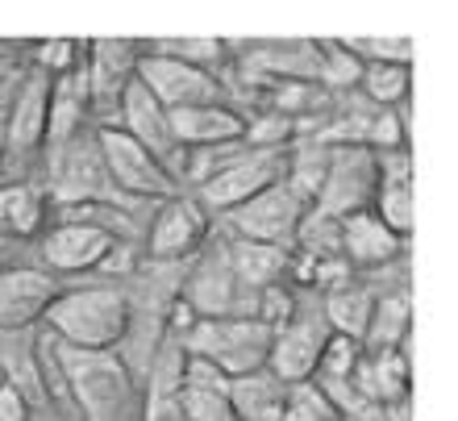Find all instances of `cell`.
Listing matches in <instances>:
<instances>
[{
  "mask_svg": "<svg viewBox=\"0 0 458 421\" xmlns=\"http://www.w3.org/2000/svg\"><path fill=\"white\" fill-rule=\"evenodd\" d=\"M288 150L292 146H242L233 159H225L221 168H208L196 180V205L208 217L246 205L250 196L288 176Z\"/></svg>",
  "mask_w": 458,
  "mask_h": 421,
  "instance_id": "5",
  "label": "cell"
},
{
  "mask_svg": "<svg viewBox=\"0 0 458 421\" xmlns=\"http://www.w3.org/2000/svg\"><path fill=\"white\" fill-rule=\"evenodd\" d=\"M47 105H50V72L42 67H30L21 75V84L13 92L9 117L0 121L4 125V159L0 168H30L38 155H42V142H47Z\"/></svg>",
  "mask_w": 458,
  "mask_h": 421,
  "instance_id": "12",
  "label": "cell"
},
{
  "mask_svg": "<svg viewBox=\"0 0 458 421\" xmlns=\"http://www.w3.org/2000/svg\"><path fill=\"white\" fill-rule=\"evenodd\" d=\"M304 213H309V205L279 180V184H271V188H263L259 196H250L246 205L229 209L225 221H229V229H233V238L263 242V246H276V251L292 254L296 234H301V226H304Z\"/></svg>",
  "mask_w": 458,
  "mask_h": 421,
  "instance_id": "8",
  "label": "cell"
},
{
  "mask_svg": "<svg viewBox=\"0 0 458 421\" xmlns=\"http://www.w3.org/2000/svg\"><path fill=\"white\" fill-rule=\"evenodd\" d=\"M50 196L59 201V209L100 205V209H121V213L138 209V201L121 196L117 184L109 180V168H105L97 146V130L75 133L72 142L50 155Z\"/></svg>",
  "mask_w": 458,
  "mask_h": 421,
  "instance_id": "4",
  "label": "cell"
},
{
  "mask_svg": "<svg viewBox=\"0 0 458 421\" xmlns=\"http://www.w3.org/2000/svg\"><path fill=\"white\" fill-rule=\"evenodd\" d=\"M138 84L167 108V113L192 108V105H229L225 84H221L213 72L163 59V55H150V50H142V59H138Z\"/></svg>",
  "mask_w": 458,
  "mask_h": 421,
  "instance_id": "14",
  "label": "cell"
},
{
  "mask_svg": "<svg viewBox=\"0 0 458 421\" xmlns=\"http://www.w3.org/2000/svg\"><path fill=\"white\" fill-rule=\"evenodd\" d=\"M317 55H321L317 84L326 88V92H338V88H359L362 59L346 47V42H329V38H321V42H317Z\"/></svg>",
  "mask_w": 458,
  "mask_h": 421,
  "instance_id": "28",
  "label": "cell"
},
{
  "mask_svg": "<svg viewBox=\"0 0 458 421\" xmlns=\"http://www.w3.org/2000/svg\"><path fill=\"white\" fill-rule=\"evenodd\" d=\"M0 159H4V125H0Z\"/></svg>",
  "mask_w": 458,
  "mask_h": 421,
  "instance_id": "34",
  "label": "cell"
},
{
  "mask_svg": "<svg viewBox=\"0 0 458 421\" xmlns=\"http://www.w3.org/2000/svg\"><path fill=\"white\" fill-rule=\"evenodd\" d=\"M121 238L109 234L97 221H72V217H59L55 226L38 238V254L47 263L50 276H84V271H97L117 254Z\"/></svg>",
  "mask_w": 458,
  "mask_h": 421,
  "instance_id": "11",
  "label": "cell"
},
{
  "mask_svg": "<svg viewBox=\"0 0 458 421\" xmlns=\"http://www.w3.org/2000/svg\"><path fill=\"white\" fill-rule=\"evenodd\" d=\"M400 251H404V238H396L371 209L338 221V254L346 267H384Z\"/></svg>",
  "mask_w": 458,
  "mask_h": 421,
  "instance_id": "20",
  "label": "cell"
},
{
  "mask_svg": "<svg viewBox=\"0 0 458 421\" xmlns=\"http://www.w3.org/2000/svg\"><path fill=\"white\" fill-rule=\"evenodd\" d=\"M329 342V325L321 317V309H301L288 317L284 325L271 330V350H267V372L284 380V384H304L317 375L321 350Z\"/></svg>",
  "mask_w": 458,
  "mask_h": 421,
  "instance_id": "13",
  "label": "cell"
},
{
  "mask_svg": "<svg viewBox=\"0 0 458 421\" xmlns=\"http://www.w3.org/2000/svg\"><path fill=\"white\" fill-rule=\"evenodd\" d=\"M359 355H362L359 342H350V338H342V334H329L313 380H350V372H354Z\"/></svg>",
  "mask_w": 458,
  "mask_h": 421,
  "instance_id": "31",
  "label": "cell"
},
{
  "mask_svg": "<svg viewBox=\"0 0 458 421\" xmlns=\"http://www.w3.org/2000/svg\"><path fill=\"white\" fill-rule=\"evenodd\" d=\"M371 213L384 221L396 238H409L417 226V201H412V180H396V184H379L375 193Z\"/></svg>",
  "mask_w": 458,
  "mask_h": 421,
  "instance_id": "27",
  "label": "cell"
},
{
  "mask_svg": "<svg viewBox=\"0 0 458 421\" xmlns=\"http://www.w3.org/2000/svg\"><path fill=\"white\" fill-rule=\"evenodd\" d=\"M150 55H163V59L213 72V63L225 55V42H221V38H155V42H150Z\"/></svg>",
  "mask_w": 458,
  "mask_h": 421,
  "instance_id": "29",
  "label": "cell"
},
{
  "mask_svg": "<svg viewBox=\"0 0 458 421\" xmlns=\"http://www.w3.org/2000/svg\"><path fill=\"white\" fill-rule=\"evenodd\" d=\"M371 305L375 296L359 284H334L326 288V301H321V317H326L329 334H342L350 342H359L362 347V334H367V322H371Z\"/></svg>",
  "mask_w": 458,
  "mask_h": 421,
  "instance_id": "25",
  "label": "cell"
},
{
  "mask_svg": "<svg viewBox=\"0 0 458 421\" xmlns=\"http://www.w3.org/2000/svg\"><path fill=\"white\" fill-rule=\"evenodd\" d=\"M208 229H213V217L196 205V196L180 193L163 201L158 213L150 217V229H146V259L163 267L175 263H192L196 254L205 251Z\"/></svg>",
  "mask_w": 458,
  "mask_h": 421,
  "instance_id": "10",
  "label": "cell"
},
{
  "mask_svg": "<svg viewBox=\"0 0 458 421\" xmlns=\"http://www.w3.org/2000/svg\"><path fill=\"white\" fill-rule=\"evenodd\" d=\"M409 330H412V296L404 288L387 292L371 305V322H367V334H362V350H404L409 347Z\"/></svg>",
  "mask_w": 458,
  "mask_h": 421,
  "instance_id": "24",
  "label": "cell"
},
{
  "mask_svg": "<svg viewBox=\"0 0 458 421\" xmlns=\"http://www.w3.org/2000/svg\"><path fill=\"white\" fill-rule=\"evenodd\" d=\"M59 367L75 421H142V388L117 350H75L59 342Z\"/></svg>",
  "mask_w": 458,
  "mask_h": 421,
  "instance_id": "1",
  "label": "cell"
},
{
  "mask_svg": "<svg viewBox=\"0 0 458 421\" xmlns=\"http://www.w3.org/2000/svg\"><path fill=\"white\" fill-rule=\"evenodd\" d=\"M221 246H225L229 271H233L250 292H263V288H271V284H279L292 267L288 251H276V246H263V242L233 238V242H221Z\"/></svg>",
  "mask_w": 458,
  "mask_h": 421,
  "instance_id": "23",
  "label": "cell"
},
{
  "mask_svg": "<svg viewBox=\"0 0 458 421\" xmlns=\"http://www.w3.org/2000/svg\"><path fill=\"white\" fill-rule=\"evenodd\" d=\"M100 159L109 168V180L117 184L121 196H130L138 205H163L171 196H180V180L158 163L146 146H138L121 125H97Z\"/></svg>",
  "mask_w": 458,
  "mask_h": 421,
  "instance_id": "6",
  "label": "cell"
},
{
  "mask_svg": "<svg viewBox=\"0 0 458 421\" xmlns=\"http://www.w3.org/2000/svg\"><path fill=\"white\" fill-rule=\"evenodd\" d=\"M412 88V67L404 63H362L359 92L371 108H396L409 100Z\"/></svg>",
  "mask_w": 458,
  "mask_h": 421,
  "instance_id": "26",
  "label": "cell"
},
{
  "mask_svg": "<svg viewBox=\"0 0 458 421\" xmlns=\"http://www.w3.org/2000/svg\"><path fill=\"white\" fill-rule=\"evenodd\" d=\"M346 47L362 63H412V38H350Z\"/></svg>",
  "mask_w": 458,
  "mask_h": 421,
  "instance_id": "32",
  "label": "cell"
},
{
  "mask_svg": "<svg viewBox=\"0 0 458 421\" xmlns=\"http://www.w3.org/2000/svg\"><path fill=\"white\" fill-rule=\"evenodd\" d=\"M59 292L63 279L47 267L0 263V330H34Z\"/></svg>",
  "mask_w": 458,
  "mask_h": 421,
  "instance_id": "17",
  "label": "cell"
},
{
  "mask_svg": "<svg viewBox=\"0 0 458 421\" xmlns=\"http://www.w3.org/2000/svg\"><path fill=\"white\" fill-rule=\"evenodd\" d=\"M47 221V188L30 180L0 184V242L34 238Z\"/></svg>",
  "mask_w": 458,
  "mask_h": 421,
  "instance_id": "22",
  "label": "cell"
},
{
  "mask_svg": "<svg viewBox=\"0 0 458 421\" xmlns=\"http://www.w3.org/2000/svg\"><path fill=\"white\" fill-rule=\"evenodd\" d=\"M0 421H34V405L4 380H0Z\"/></svg>",
  "mask_w": 458,
  "mask_h": 421,
  "instance_id": "33",
  "label": "cell"
},
{
  "mask_svg": "<svg viewBox=\"0 0 458 421\" xmlns=\"http://www.w3.org/2000/svg\"><path fill=\"white\" fill-rule=\"evenodd\" d=\"M375 193H379V168H375V150L367 146H329V163H326V180H321V193L313 201V213L321 217H354L367 213L375 205Z\"/></svg>",
  "mask_w": 458,
  "mask_h": 421,
  "instance_id": "7",
  "label": "cell"
},
{
  "mask_svg": "<svg viewBox=\"0 0 458 421\" xmlns=\"http://www.w3.org/2000/svg\"><path fill=\"white\" fill-rule=\"evenodd\" d=\"M171 121V138L183 150H225V146L246 142V117L233 105H192V108H175L167 113Z\"/></svg>",
  "mask_w": 458,
  "mask_h": 421,
  "instance_id": "18",
  "label": "cell"
},
{
  "mask_svg": "<svg viewBox=\"0 0 458 421\" xmlns=\"http://www.w3.org/2000/svg\"><path fill=\"white\" fill-rule=\"evenodd\" d=\"M350 388L371 409H392L400 400H409V355L404 350H379V355L362 350L354 372H350Z\"/></svg>",
  "mask_w": 458,
  "mask_h": 421,
  "instance_id": "19",
  "label": "cell"
},
{
  "mask_svg": "<svg viewBox=\"0 0 458 421\" xmlns=\"http://www.w3.org/2000/svg\"><path fill=\"white\" fill-rule=\"evenodd\" d=\"M180 342L192 359L213 363L225 380H238L267 367L271 325H263L259 317H196L180 334Z\"/></svg>",
  "mask_w": 458,
  "mask_h": 421,
  "instance_id": "3",
  "label": "cell"
},
{
  "mask_svg": "<svg viewBox=\"0 0 458 421\" xmlns=\"http://www.w3.org/2000/svg\"><path fill=\"white\" fill-rule=\"evenodd\" d=\"M113 125H121L133 142L146 146V150H150V155H155L158 163L175 176V180L188 171V150L171 138L167 108L158 105V100L138 84V75H133V84L125 88V97H121V108H117V121H113Z\"/></svg>",
  "mask_w": 458,
  "mask_h": 421,
  "instance_id": "16",
  "label": "cell"
},
{
  "mask_svg": "<svg viewBox=\"0 0 458 421\" xmlns=\"http://www.w3.org/2000/svg\"><path fill=\"white\" fill-rule=\"evenodd\" d=\"M183 305L196 317H254L259 292H250L225 263V246L208 254H196L183 271Z\"/></svg>",
  "mask_w": 458,
  "mask_h": 421,
  "instance_id": "9",
  "label": "cell"
},
{
  "mask_svg": "<svg viewBox=\"0 0 458 421\" xmlns=\"http://www.w3.org/2000/svg\"><path fill=\"white\" fill-rule=\"evenodd\" d=\"M279 421H342V413L313 380H304V384H288V400H284Z\"/></svg>",
  "mask_w": 458,
  "mask_h": 421,
  "instance_id": "30",
  "label": "cell"
},
{
  "mask_svg": "<svg viewBox=\"0 0 458 421\" xmlns=\"http://www.w3.org/2000/svg\"><path fill=\"white\" fill-rule=\"evenodd\" d=\"M47 330L63 347L75 350H117L130 325V292L113 284L63 288L42 314Z\"/></svg>",
  "mask_w": 458,
  "mask_h": 421,
  "instance_id": "2",
  "label": "cell"
},
{
  "mask_svg": "<svg viewBox=\"0 0 458 421\" xmlns=\"http://www.w3.org/2000/svg\"><path fill=\"white\" fill-rule=\"evenodd\" d=\"M225 397L229 409H233V421H279L284 417V400H288V384L276 380L267 367H259V372L229 380Z\"/></svg>",
  "mask_w": 458,
  "mask_h": 421,
  "instance_id": "21",
  "label": "cell"
},
{
  "mask_svg": "<svg viewBox=\"0 0 458 421\" xmlns=\"http://www.w3.org/2000/svg\"><path fill=\"white\" fill-rule=\"evenodd\" d=\"M138 59H142V42H130V38L88 42V100H92V113L100 117V125H109V117H117L121 97L138 75Z\"/></svg>",
  "mask_w": 458,
  "mask_h": 421,
  "instance_id": "15",
  "label": "cell"
}]
</instances>
